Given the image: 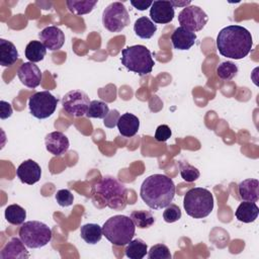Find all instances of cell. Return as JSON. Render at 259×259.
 I'll list each match as a JSON object with an SVG mask.
<instances>
[{"instance_id": "5bb4252c", "label": "cell", "mask_w": 259, "mask_h": 259, "mask_svg": "<svg viewBox=\"0 0 259 259\" xmlns=\"http://www.w3.org/2000/svg\"><path fill=\"white\" fill-rule=\"evenodd\" d=\"M174 15V7L170 3V1H154L150 9V17L155 23H169L173 20Z\"/></svg>"}, {"instance_id": "9c48e42d", "label": "cell", "mask_w": 259, "mask_h": 259, "mask_svg": "<svg viewBox=\"0 0 259 259\" xmlns=\"http://www.w3.org/2000/svg\"><path fill=\"white\" fill-rule=\"evenodd\" d=\"M58 101V98L49 91L35 92L29 97L28 108L32 116L38 119H45L55 112Z\"/></svg>"}, {"instance_id": "30bf717a", "label": "cell", "mask_w": 259, "mask_h": 259, "mask_svg": "<svg viewBox=\"0 0 259 259\" xmlns=\"http://www.w3.org/2000/svg\"><path fill=\"white\" fill-rule=\"evenodd\" d=\"M90 100L88 95L82 90H71L62 98V106L64 110L75 117L83 116L87 113Z\"/></svg>"}, {"instance_id": "f1b7e54d", "label": "cell", "mask_w": 259, "mask_h": 259, "mask_svg": "<svg viewBox=\"0 0 259 259\" xmlns=\"http://www.w3.org/2000/svg\"><path fill=\"white\" fill-rule=\"evenodd\" d=\"M130 218L139 229L150 228L155 223L154 215L148 210H134L131 212Z\"/></svg>"}, {"instance_id": "277c9868", "label": "cell", "mask_w": 259, "mask_h": 259, "mask_svg": "<svg viewBox=\"0 0 259 259\" xmlns=\"http://www.w3.org/2000/svg\"><path fill=\"white\" fill-rule=\"evenodd\" d=\"M136 226L130 217L116 214L109 218L102 226V233L105 238L115 246L126 245L133 240Z\"/></svg>"}, {"instance_id": "ab89813d", "label": "cell", "mask_w": 259, "mask_h": 259, "mask_svg": "<svg viewBox=\"0 0 259 259\" xmlns=\"http://www.w3.org/2000/svg\"><path fill=\"white\" fill-rule=\"evenodd\" d=\"M170 3L172 4V6L175 8V7H179V6H183V7H187L191 2L189 1V0H187V1H181V2H179V1H170Z\"/></svg>"}, {"instance_id": "2e32d148", "label": "cell", "mask_w": 259, "mask_h": 259, "mask_svg": "<svg viewBox=\"0 0 259 259\" xmlns=\"http://www.w3.org/2000/svg\"><path fill=\"white\" fill-rule=\"evenodd\" d=\"M46 149L54 156L65 154L70 146L68 138L62 132H52L45 138Z\"/></svg>"}, {"instance_id": "7402d4cb", "label": "cell", "mask_w": 259, "mask_h": 259, "mask_svg": "<svg viewBox=\"0 0 259 259\" xmlns=\"http://www.w3.org/2000/svg\"><path fill=\"white\" fill-rule=\"evenodd\" d=\"M259 214V208L255 202L243 201L237 207L235 215L238 221L242 223H253Z\"/></svg>"}, {"instance_id": "484cf974", "label": "cell", "mask_w": 259, "mask_h": 259, "mask_svg": "<svg viewBox=\"0 0 259 259\" xmlns=\"http://www.w3.org/2000/svg\"><path fill=\"white\" fill-rule=\"evenodd\" d=\"M25 57L31 63L42 61L46 54L47 48L39 40H31L25 47Z\"/></svg>"}, {"instance_id": "4fadbf2b", "label": "cell", "mask_w": 259, "mask_h": 259, "mask_svg": "<svg viewBox=\"0 0 259 259\" xmlns=\"http://www.w3.org/2000/svg\"><path fill=\"white\" fill-rule=\"evenodd\" d=\"M17 76L24 86L32 89L40 84L42 78L39 68L31 62L23 63L17 71Z\"/></svg>"}, {"instance_id": "83f0119b", "label": "cell", "mask_w": 259, "mask_h": 259, "mask_svg": "<svg viewBox=\"0 0 259 259\" xmlns=\"http://www.w3.org/2000/svg\"><path fill=\"white\" fill-rule=\"evenodd\" d=\"M5 219L11 225H22L26 219L25 209L19 204H10L5 208Z\"/></svg>"}, {"instance_id": "d6a6232c", "label": "cell", "mask_w": 259, "mask_h": 259, "mask_svg": "<svg viewBox=\"0 0 259 259\" xmlns=\"http://www.w3.org/2000/svg\"><path fill=\"white\" fill-rule=\"evenodd\" d=\"M171 253L164 244H156L148 252L149 259H171Z\"/></svg>"}, {"instance_id": "ac0fdd59", "label": "cell", "mask_w": 259, "mask_h": 259, "mask_svg": "<svg viewBox=\"0 0 259 259\" xmlns=\"http://www.w3.org/2000/svg\"><path fill=\"white\" fill-rule=\"evenodd\" d=\"M196 40V34L182 26L175 28L171 35V41L176 50L185 51L189 50Z\"/></svg>"}, {"instance_id": "d590c367", "label": "cell", "mask_w": 259, "mask_h": 259, "mask_svg": "<svg viewBox=\"0 0 259 259\" xmlns=\"http://www.w3.org/2000/svg\"><path fill=\"white\" fill-rule=\"evenodd\" d=\"M172 135L170 127L167 124H161L156 128L155 139L158 142H166Z\"/></svg>"}, {"instance_id": "5b68a950", "label": "cell", "mask_w": 259, "mask_h": 259, "mask_svg": "<svg viewBox=\"0 0 259 259\" xmlns=\"http://www.w3.org/2000/svg\"><path fill=\"white\" fill-rule=\"evenodd\" d=\"M120 61L128 71L137 73L140 76L150 74L155 65L151 52L142 45L123 49L121 51Z\"/></svg>"}, {"instance_id": "4dcf8cb0", "label": "cell", "mask_w": 259, "mask_h": 259, "mask_svg": "<svg viewBox=\"0 0 259 259\" xmlns=\"http://www.w3.org/2000/svg\"><path fill=\"white\" fill-rule=\"evenodd\" d=\"M238 73V67L235 63L231 61H225L222 62L217 67V74L220 79L222 80H231L233 79Z\"/></svg>"}, {"instance_id": "ffe728a7", "label": "cell", "mask_w": 259, "mask_h": 259, "mask_svg": "<svg viewBox=\"0 0 259 259\" xmlns=\"http://www.w3.org/2000/svg\"><path fill=\"white\" fill-rule=\"evenodd\" d=\"M259 182L257 179H245L238 185L240 197L243 201L256 202L259 199Z\"/></svg>"}, {"instance_id": "9a60e30c", "label": "cell", "mask_w": 259, "mask_h": 259, "mask_svg": "<svg viewBox=\"0 0 259 259\" xmlns=\"http://www.w3.org/2000/svg\"><path fill=\"white\" fill-rule=\"evenodd\" d=\"M16 175L22 183L32 185L39 181L41 176V169L35 161L28 159L18 166Z\"/></svg>"}, {"instance_id": "8d00e7d4", "label": "cell", "mask_w": 259, "mask_h": 259, "mask_svg": "<svg viewBox=\"0 0 259 259\" xmlns=\"http://www.w3.org/2000/svg\"><path fill=\"white\" fill-rule=\"evenodd\" d=\"M119 112L116 110V109H112V110H109L108 114L106 115V117L104 118V125L106 127H109V128H113L116 124H117V120L119 118Z\"/></svg>"}, {"instance_id": "e575fe53", "label": "cell", "mask_w": 259, "mask_h": 259, "mask_svg": "<svg viewBox=\"0 0 259 259\" xmlns=\"http://www.w3.org/2000/svg\"><path fill=\"white\" fill-rule=\"evenodd\" d=\"M56 201L61 206H70L73 203L74 196L69 189H60L55 195Z\"/></svg>"}, {"instance_id": "836d02e7", "label": "cell", "mask_w": 259, "mask_h": 259, "mask_svg": "<svg viewBox=\"0 0 259 259\" xmlns=\"http://www.w3.org/2000/svg\"><path fill=\"white\" fill-rule=\"evenodd\" d=\"M163 219L166 223H174L181 219V210L178 205L170 203L165 207L163 212Z\"/></svg>"}, {"instance_id": "4316f807", "label": "cell", "mask_w": 259, "mask_h": 259, "mask_svg": "<svg viewBox=\"0 0 259 259\" xmlns=\"http://www.w3.org/2000/svg\"><path fill=\"white\" fill-rule=\"evenodd\" d=\"M66 4L70 12L76 15H84L90 13L94 9L97 0H68Z\"/></svg>"}, {"instance_id": "74e56055", "label": "cell", "mask_w": 259, "mask_h": 259, "mask_svg": "<svg viewBox=\"0 0 259 259\" xmlns=\"http://www.w3.org/2000/svg\"><path fill=\"white\" fill-rule=\"evenodd\" d=\"M12 115V106L9 102L1 100L0 101V117L1 119H6Z\"/></svg>"}, {"instance_id": "d6986e66", "label": "cell", "mask_w": 259, "mask_h": 259, "mask_svg": "<svg viewBox=\"0 0 259 259\" xmlns=\"http://www.w3.org/2000/svg\"><path fill=\"white\" fill-rule=\"evenodd\" d=\"M116 125L121 136L125 138H132L139 131L140 120L135 114L125 112L119 116Z\"/></svg>"}, {"instance_id": "7a4b0ae2", "label": "cell", "mask_w": 259, "mask_h": 259, "mask_svg": "<svg viewBox=\"0 0 259 259\" xmlns=\"http://www.w3.org/2000/svg\"><path fill=\"white\" fill-rule=\"evenodd\" d=\"M140 195L150 208H165L173 201L175 184L173 180L166 175L153 174L143 181Z\"/></svg>"}, {"instance_id": "f35d334b", "label": "cell", "mask_w": 259, "mask_h": 259, "mask_svg": "<svg viewBox=\"0 0 259 259\" xmlns=\"http://www.w3.org/2000/svg\"><path fill=\"white\" fill-rule=\"evenodd\" d=\"M131 4L138 10L140 11H144L146 10L147 8H149L150 6H152L153 2L152 1H145V0H138V1H135V0H132L131 1Z\"/></svg>"}, {"instance_id": "8fae6325", "label": "cell", "mask_w": 259, "mask_h": 259, "mask_svg": "<svg viewBox=\"0 0 259 259\" xmlns=\"http://www.w3.org/2000/svg\"><path fill=\"white\" fill-rule=\"evenodd\" d=\"M208 20L207 14L196 5H189L184 7L178 14V21L180 26L190 30L199 31L201 30Z\"/></svg>"}, {"instance_id": "8992f818", "label": "cell", "mask_w": 259, "mask_h": 259, "mask_svg": "<svg viewBox=\"0 0 259 259\" xmlns=\"http://www.w3.org/2000/svg\"><path fill=\"white\" fill-rule=\"evenodd\" d=\"M183 206L189 217L203 219L213 209V196L206 188L194 187L185 193Z\"/></svg>"}, {"instance_id": "e0dca14e", "label": "cell", "mask_w": 259, "mask_h": 259, "mask_svg": "<svg viewBox=\"0 0 259 259\" xmlns=\"http://www.w3.org/2000/svg\"><path fill=\"white\" fill-rule=\"evenodd\" d=\"M0 257L2 259H27L29 258V253L21 239L14 237L3 247Z\"/></svg>"}, {"instance_id": "ba28073f", "label": "cell", "mask_w": 259, "mask_h": 259, "mask_svg": "<svg viewBox=\"0 0 259 259\" xmlns=\"http://www.w3.org/2000/svg\"><path fill=\"white\" fill-rule=\"evenodd\" d=\"M130 14L121 2H112L102 13L103 26L110 32H119L130 24Z\"/></svg>"}, {"instance_id": "603a6c76", "label": "cell", "mask_w": 259, "mask_h": 259, "mask_svg": "<svg viewBox=\"0 0 259 259\" xmlns=\"http://www.w3.org/2000/svg\"><path fill=\"white\" fill-rule=\"evenodd\" d=\"M134 31L139 37L148 39L157 31V25L150 18L142 16L136 20L134 24Z\"/></svg>"}, {"instance_id": "f546056e", "label": "cell", "mask_w": 259, "mask_h": 259, "mask_svg": "<svg viewBox=\"0 0 259 259\" xmlns=\"http://www.w3.org/2000/svg\"><path fill=\"white\" fill-rule=\"evenodd\" d=\"M109 112L108 104L100 100H92L89 104L86 116L89 118L104 119Z\"/></svg>"}, {"instance_id": "44dd1931", "label": "cell", "mask_w": 259, "mask_h": 259, "mask_svg": "<svg viewBox=\"0 0 259 259\" xmlns=\"http://www.w3.org/2000/svg\"><path fill=\"white\" fill-rule=\"evenodd\" d=\"M18 57L16 47L11 41L0 38V65L10 67L18 60Z\"/></svg>"}, {"instance_id": "d4e9b609", "label": "cell", "mask_w": 259, "mask_h": 259, "mask_svg": "<svg viewBox=\"0 0 259 259\" xmlns=\"http://www.w3.org/2000/svg\"><path fill=\"white\" fill-rule=\"evenodd\" d=\"M148 246L142 239L131 240L124 249L125 256L130 259H142L148 253Z\"/></svg>"}, {"instance_id": "3957f363", "label": "cell", "mask_w": 259, "mask_h": 259, "mask_svg": "<svg viewBox=\"0 0 259 259\" xmlns=\"http://www.w3.org/2000/svg\"><path fill=\"white\" fill-rule=\"evenodd\" d=\"M95 194L112 209H122L126 204V189L115 177L106 175L94 186Z\"/></svg>"}, {"instance_id": "6da1fadb", "label": "cell", "mask_w": 259, "mask_h": 259, "mask_svg": "<svg viewBox=\"0 0 259 259\" xmlns=\"http://www.w3.org/2000/svg\"><path fill=\"white\" fill-rule=\"evenodd\" d=\"M252 46L251 32L241 25H228L221 29L217 36L218 51L226 58L241 60L251 52Z\"/></svg>"}, {"instance_id": "7c38bea8", "label": "cell", "mask_w": 259, "mask_h": 259, "mask_svg": "<svg viewBox=\"0 0 259 259\" xmlns=\"http://www.w3.org/2000/svg\"><path fill=\"white\" fill-rule=\"evenodd\" d=\"M38 37L40 42L50 51H58L65 44L64 32L55 25L44 28L38 33Z\"/></svg>"}, {"instance_id": "52a82bcc", "label": "cell", "mask_w": 259, "mask_h": 259, "mask_svg": "<svg viewBox=\"0 0 259 259\" xmlns=\"http://www.w3.org/2000/svg\"><path fill=\"white\" fill-rule=\"evenodd\" d=\"M18 235L25 246L31 249L45 247L52 240V230L50 227L38 221L23 223L19 228Z\"/></svg>"}, {"instance_id": "cb8c5ba5", "label": "cell", "mask_w": 259, "mask_h": 259, "mask_svg": "<svg viewBox=\"0 0 259 259\" xmlns=\"http://www.w3.org/2000/svg\"><path fill=\"white\" fill-rule=\"evenodd\" d=\"M102 228L98 224H86L80 229L81 238L88 244L95 245L102 238Z\"/></svg>"}, {"instance_id": "1f68e13d", "label": "cell", "mask_w": 259, "mask_h": 259, "mask_svg": "<svg viewBox=\"0 0 259 259\" xmlns=\"http://www.w3.org/2000/svg\"><path fill=\"white\" fill-rule=\"evenodd\" d=\"M179 170L182 179L186 182H193L199 178V170L186 161L179 162Z\"/></svg>"}]
</instances>
